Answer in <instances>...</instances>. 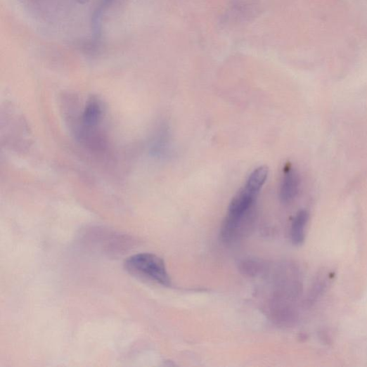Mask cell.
Returning a JSON list of instances; mask_svg holds the SVG:
<instances>
[{"label": "cell", "mask_w": 367, "mask_h": 367, "mask_svg": "<svg viewBox=\"0 0 367 367\" xmlns=\"http://www.w3.org/2000/svg\"><path fill=\"white\" fill-rule=\"evenodd\" d=\"M62 103L65 118L75 139L91 150H103L106 141L101 129L105 116L103 101L94 96L80 108L78 98L67 94Z\"/></svg>", "instance_id": "6da1fadb"}, {"label": "cell", "mask_w": 367, "mask_h": 367, "mask_svg": "<svg viewBox=\"0 0 367 367\" xmlns=\"http://www.w3.org/2000/svg\"><path fill=\"white\" fill-rule=\"evenodd\" d=\"M126 271L132 276L169 287L171 278L165 262L153 253L131 255L124 263Z\"/></svg>", "instance_id": "7a4b0ae2"}, {"label": "cell", "mask_w": 367, "mask_h": 367, "mask_svg": "<svg viewBox=\"0 0 367 367\" xmlns=\"http://www.w3.org/2000/svg\"><path fill=\"white\" fill-rule=\"evenodd\" d=\"M268 174L266 167L257 168L250 174L243 188L233 198L227 217L242 218L253 213L256 200L264 186Z\"/></svg>", "instance_id": "3957f363"}, {"label": "cell", "mask_w": 367, "mask_h": 367, "mask_svg": "<svg viewBox=\"0 0 367 367\" xmlns=\"http://www.w3.org/2000/svg\"><path fill=\"white\" fill-rule=\"evenodd\" d=\"M300 186V178L297 171L287 167L281 180L279 197L282 202L289 203L297 197Z\"/></svg>", "instance_id": "277c9868"}, {"label": "cell", "mask_w": 367, "mask_h": 367, "mask_svg": "<svg viewBox=\"0 0 367 367\" xmlns=\"http://www.w3.org/2000/svg\"><path fill=\"white\" fill-rule=\"evenodd\" d=\"M116 0H99L91 18V28L94 44H98L102 36V18Z\"/></svg>", "instance_id": "5b68a950"}, {"label": "cell", "mask_w": 367, "mask_h": 367, "mask_svg": "<svg viewBox=\"0 0 367 367\" xmlns=\"http://www.w3.org/2000/svg\"><path fill=\"white\" fill-rule=\"evenodd\" d=\"M309 219V213L304 210L298 212L293 218L290 227V239L293 245L300 246L304 243Z\"/></svg>", "instance_id": "8992f818"}, {"label": "cell", "mask_w": 367, "mask_h": 367, "mask_svg": "<svg viewBox=\"0 0 367 367\" xmlns=\"http://www.w3.org/2000/svg\"><path fill=\"white\" fill-rule=\"evenodd\" d=\"M168 129L164 125L157 132L153 141L152 151L155 155H162L167 153L169 145Z\"/></svg>", "instance_id": "52a82bcc"}]
</instances>
